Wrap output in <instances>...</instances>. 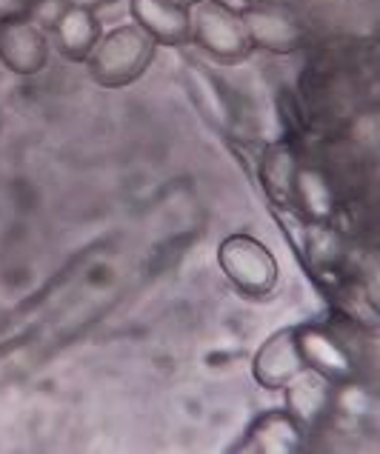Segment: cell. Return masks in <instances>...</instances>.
I'll return each instance as SVG.
<instances>
[{
  "instance_id": "obj_8",
  "label": "cell",
  "mask_w": 380,
  "mask_h": 454,
  "mask_svg": "<svg viewBox=\"0 0 380 454\" xmlns=\"http://www.w3.org/2000/svg\"><path fill=\"white\" fill-rule=\"evenodd\" d=\"M304 429L292 420V414L286 409H272L264 411L255 423L249 426L241 443L234 451H252V454H295L304 443Z\"/></svg>"
},
{
  "instance_id": "obj_2",
  "label": "cell",
  "mask_w": 380,
  "mask_h": 454,
  "mask_svg": "<svg viewBox=\"0 0 380 454\" xmlns=\"http://www.w3.org/2000/svg\"><path fill=\"white\" fill-rule=\"evenodd\" d=\"M189 41L220 63H241L252 51V41L241 12L226 0H186Z\"/></svg>"
},
{
  "instance_id": "obj_4",
  "label": "cell",
  "mask_w": 380,
  "mask_h": 454,
  "mask_svg": "<svg viewBox=\"0 0 380 454\" xmlns=\"http://www.w3.org/2000/svg\"><path fill=\"white\" fill-rule=\"evenodd\" d=\"M241 12V20L249 32L252 49H266L274 55H289L306 43V29L295 12L281 4H249Z\"/></svg>"
},
{
  "instance_id": "obj_9",
  "label": "cell",
  "mask_w": 380,
  "mask_h": 454,
  "mask_svg": "<svg viewBox=\"0 0 380 454\" xmlns=\"http://www.w3.org/2000/svg\"><path fill=\"white\" fill-rule=\"evenodd\" d=\"M297 346L306 366L323 374V378H329L337 386L355 380V360L346 352V346H340L326 329L309 326V323L297 326Z\"/></svg>"
},
{
  "instance_id": "obj_15",
  "label": "cell",
  "mask_w": 380,
  "mask_h": 454,
  "mask_svg": "<svg viewBox=\"0 0 380 454\" xmlns=\"http://www.w3.org/2000/svg\"><path fill=\"white\" fill-rule=\"evenodd\" d=\"M67 0H32L26 4V15H29L44 32H55V26L60 20V15L67 12Z\"/></svg>"
},
{
  "instance_id": "obj_5",
  "label": "cell",
  "mask_w": 380,
  "mask_h": 454,
  "mask_svg": "<svg viewBox=\"0 0 380 454\" xmlns=\"http://www.w3.org/2000/svg\"><path fill=\"white\" fill-rule=\"evenodd\" d=\"M46 32L26 12L0 18V63L15 74H37L46 67Z\"/></svg>"
},
{
  "instance_id": "obj_6",
  "label": "cell",
  "mask_w": 380,
  "mask_h": 454,
  "mask_svg": "<svg viewBox=\"0 0 380 454\" xmlns=\"http://www.w3.org/2000/svg\"><path fill=\"white\" fill-rule=\"evenodd\" d=\"M286 388V411L304 429V434L314 432L318 426L335 411V392L337 383L323 378L314 369H304L283 386Z\"/></svg>"
},
{
  "instance_id": "obj_11",
  "label": "cell",
  "mask_w": 380,
  "mask_h": 454,
  "mask_svg": "<svg viewBox=\"0 0 380 454\" xmlns=\"http://www.w3.org/2000/svg\"><path fill=\"white\" fill-rule=\"evenodd\" d=\"M135 26H140L154 43L183 46L189 41L186 4L178 0H129Z\"/></svg>"
},
{
  "instance_id": "obj_1",
  "label": "cell",
  "mask_w": 380,
  "mask_h": 454,
  "mask_svg": "<svg viewBox=\"0 0 380 454\" xmlns=\"http://www.w3.org/2000/svg\"><path fill=\"white\" fill-rule=\"evenodd\" d=\"M154 49L157 43L140 26L123 23L98 37L95 49L86 58V67L100 86H129L149 69V63L154 60Z\"/></svg>"
},
{
  "instance_id": "obj_14",
  "label": "cell",
  "mask_w": 380,
  "mask_h": 454,
  "mask_svg": "<svg viewBox=\"0 0 380 454\" xmlns=\"http://www.w3.org/2000/svg\"><path fill=\"white\" fill-rule=\"evenodd\" d=\"M264 184H266V192L272 194V200L278 203H286L292 206V194H295V175L300 168V160L297 154L289 149V146H272L266 154H264Z\"/></svg>"
},
{
  "instance_id": "obj_12",
  "label": "cell",
  "mask_w": 380,
  "mask_h": 454,
  "mask_svg": "<svg viewBox=\"0 0 380 454\" xmlns=\"http://www.w3.org/2000/svg\"><path fill=\"white\" fill-rule=\"evenodd\" d=\"M100 35L103 32H100L95 12L81 9V6H67V12H63L55 26L58 46L69 60H86Z\"/></svg>"
},
{
  "instance_id": "obj_7",
  "label": "cell",
  "mask_w": 380,
  "mask_h": 454,
  "mask_svg": "<svg viewBox=\"0 0 380 454\" xmlns=\"http://www.w3.org/2000/svg\"><path fill=\"white\" fill-rule=\"evenodd\" d=\"M304 369H306V360L300 355V346H297V326L269 334L266 343L257 348V355L252 360L255 380L264 388H269V392H278V388H283Z\"/></svg>"
},
{
  "instance_id": "obj_3",
  "label": "cell",
  "mask_w": 380,
  "mask_h": 454,
  "mask_svg": "<svg viewBox=\"0 0 380 454\" xmlns=\"http://www.w3.org/2000/svg\"><path fill=\"white\" fill-rule=\"evenodd\" d=\"M218 263L238 292L264 297L278 286V261L252 235H229L218 246Z\"/></svg>"
},
{
  "instance_id": "obj_13",
  "label": "cell",
  "mask_w": 380,
  "mask_h": 454,
  "mask_svg": "<svg viewBox=\"0 0 380 454\" xmlns=\"http://www.w3.org/2000/svg\"><path fill=\"white\" fill-rule=\"evenodd\" d=\"M292 209H300L309 220H318V223H329L335 215V192L329 177L318 172V168L300 166L295 175Z\"/></svg>"
},
{
  "instance_id": "obj_16",
  "label": "cell",
  "mask_w": 380,
  "mask_h": 454,
  "mask_svg": "<svg viewBox=\"0 0 380 454\" xmlns=\"http://www.w3.org/2000/svg\"><path fill=\"white\" fill-rule=\"evenodd\" d=\"M69 6H81V9H89V12H95V9H100V6H109V4H115V0H67Z\"/></svg>"
},
{
  "instance_id": "obj_10",
  "label": "cell",
  "mask_w": 380,
  "mask_h": 454,
  "mask_svg": "<svg viewBox=\"0 0 380 454\" xmlns=\"http://www.w3.org/2000/svg\"><path fill=\"white\" fill-rule=\"evenodd\" d=\"M183 81H186L189 95L194 100V106L203 112V118L215 129H224V132L232 135L234 123H238V112H234V103L226 95L224 83L198 60L183 63Z\"/></svg>"
},
{
  "instance_id": "obj_17",
  "label": "cell",
  "mask_w": 380,
  "mask_h": 454,
  "mask_svg": "<svg viewBox=\"0 0 380 454\" xmlns=\"http://www.w3.org/2000/svg\"><path fill=\"white\" fill-rule=\"evenodd\" d=\"M23 4H32V0H23Z\"/></svg>"
}]
</instances>
